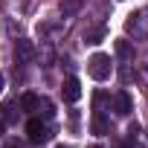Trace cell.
Here are the masks:
<instances>
[{"instance_id":"1","label":"cell","mask_w":148,"mask_h":148,"mask_svg":"<svg viewBox=\"0 0 148 148\" xmlns=\"http://www.w3.org/2000/svg\"><path fill=\"white\" fill-rule=\"evenodd\" d=\"M87 73L96 79V82H105V79H110V73H113V61H110V55H105V52H96L90 61H87Z\"/></svg>"},{"instance_id":"2","label":"cell","mask_w":148,"mask_h":148,"mask_svg":"<svg viewBox=\"0 0 148 148\" xmlns=\"http://www.w3.org/2000/svg\"><path fill=\"white\" fill-rule=\"evenodd\" d=\"M26 136H29V142L41 145V142L49 136V131H47V125H44L41 119H29V125H26Z\"/></svg>"},{"instance_id":"3","label":"cell","mask_w":148,"mask_h":148,"mask_svg":"<svg viewBox=\"0 0 148 148\" xmlns=\"http://www.w3.org/2000/svg\"><path fill=\"white\" fill-rule=\"evenodd\" d=\"M61 93H64V102H79V99H82V82H79L76 76L64 79V87H61Z\"/></svg>"},{"instance_id":"4","label":"cell","mask_w":148,"mask_h":148,"mask_svg":"<svg viewBox=\"0 0 148 148\" xmlns=\"http://www.w3.org/2000/svg\"><path fill=\"white\" fill-rule=\"evenodd\" d=\"M32 58H35L32 41H18V44H15V61H18V64H29Z\"/></svg>"},{"instance_id":"5","label":"cell","mask_w":148,"mask_h":148,"mask_svg":"<svg viewBox=\"0 0 148 148\" xmlns=\"http://www.w3.org/2000/svg\"><path fill=\"white\" fill-rule=\"evenodd\" d=\"M116 113L119 116H128L131 113V96L128 93H116Z\"/></svg>"},{"instance_id":"6","label":"cell","mask_w":148,"mask_h":148,"mask_svg":"<svg viewBox=\"0 0 148 148\" xmlns=\"http://www.w3.org/2000/svg\"><path fill=\"white\" fill-rule=\"evenodd\" d=\"M82 6H84V0H61V12H64V18L76 15V12H79Z\"/></svg>"},{"instance_id":"7","label":"cell","mask_w":148,"mask_h":148,"mask_svg":"<svg viewBox=\"0 0 148 148\" xmlns=\"http://www.w3.org/2000/svg\"><path fill=\"white\" fill-rule=\"evenodd\" d=\"M38 105H41V99H38L35 93H23V96H21V108H23V110H35Z\"/></svg>"},{"instance_id":"8","label":"cell","mask_w":148,"mask_h":148,"mask_svg":"<svg viewBox=\"0 0 148 148\" xmlns=\"http://www.w3.org/2000/svg\"><path fill=\"white\" fill-rule=\"evenodd\" d=\"M108 131V122L102 116H93V134H105Z\"/></svg>"},{"instance_id":"9","label":"cell","mask_w":148,"mask_h":148,"mask_svg":"<svg viewBox=\"0 0 148 148\" xmlns=\"http://www.w3.org/2000/svg\"><path fill=\"white\" fill-rule=\"evenodd\" d=\"M116 52H119L122 58H131V55H134V52H131V47H128L125 41H116Z\"/></svg>"},{"instance_id":"10","label":"cell","mask_w":148,"mask_h":148,"mask_svg":"<svg viewBox=\"0 0 148 148\" xmlns=\"http://www.w3.org/2000/svg\"><path fill=\"white\" fill-rule=\"evenodd\" d=\"M0 93H3V73H0Z\"/></svg>"},{"instance_id":"11","label":"cell","mask_w":148,"mask_h":148,"mask_svg":"<svg viewBox=\"0 0 148 148\" xmlns=\"http://www.w3.org/2000/svg\"><path fill=\"white\" fill-rule=\"evenodd\" d=\"M0 136H3V119H0Z\"/></svg>"},{"instance_id":"12","label":"cell","mask_w":148,"mask_h":148,"mask_svg":"<svg viewBox=\"0 0 148 148\" xmlns=\"http://www.w3.org/2000/svg\"><path fill=\"white\" fill-rule=\"evenodd\" d=\"M90 148H102V145H90Z\"/></svg>"},{"instance_id":"13","label":"cell","mask_w":148,"mask_h":148,"mask_svg":"<svg viewBox=\"0 0 148 148\" xmlns=\"http://www.w3.org/2000/svg\"><path fill=\"white\" fill-rule=\"evenodd\" d=\"M55 148H67V145H55Z\"/></svg>"},{"instance_id":"14","label":"cell","mask_w":148,"mask_h":148,"mask_svg":"<svg viewBox=\"0 0 148 148\" xmlns=\"http://www.w3.org/2000/svg\"><path fill=\"white\" fill-rule=\"evenodd\" d=\"M12 148H21V145H12Z\"/></svg>"}]
</instances>
